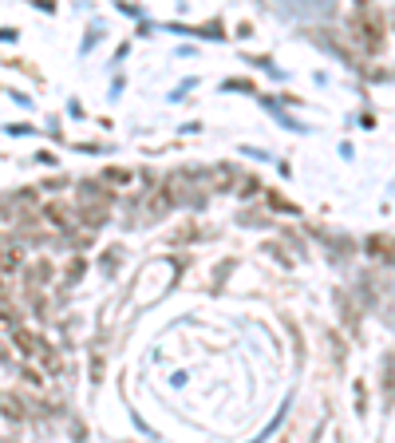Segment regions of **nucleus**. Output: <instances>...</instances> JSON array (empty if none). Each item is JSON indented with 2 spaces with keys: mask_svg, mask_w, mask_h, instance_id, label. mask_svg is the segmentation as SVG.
<instances>
[{
  "mask_svg": "<svg viewBox=\"0 0 395 443\" xmlns=\"http://www.w3.org/2000/svg\"><path fill=\"white\" fill-rule=\"evenodd\" d=\"M16 270H20V249L4 242L0 246V273H16Z\"/></svg>",
  "mask_w": 395,
  "mask_h": 443,
  "instance_id": "7ed1b4c3",
  "label": "nucleus"
},
{
  "mask_svg": "<svg viewBox=\"0 0 395 443\" xmlns=\"http://www.w3.org/2000/svg\"><path fill=\"white\" fill-rule=\"evenodd\" d=\"M0 40H8V44H13V40H16V28H0Z\"/></svg>",
  "mask_w": 395,
  "mask_h": 443,
  "instance_id": "6e6552de",
  "label": "nucleus"
},
{
  "mask_svg": "<svg viewBox=\"0 0 395 443\" xmlns=\"http://www.w3.org/2000/svg\"><path fill=\"white\" fill-rule=\"evenodd\" d=\"M383 320H387V325H392V329H395V285H392V289H387V293H383Z\"/></svg>",
  "mask_w": 395,
  "mask_h": 443,
  "instance_id": "39448f33",
  "label": "nucleus"
},
{
  "mask_svg": "<svg viewBox=\"0 0 395 443\" xmlns=\"http://www.w3.org/2000/svg\"><path fill=\"white\" fill-rule=\"evenodd\" d=\"M13 341H16L20 348H24V357H28V360H32V357H48V352H51V348L44 345L40 336H28L24 329H13Z\"/></svg>",
  "mask_w": 395,
  "mask_h": 443,
  "instance_id": "f03ea898",
  "label": "nucleus"
},
{
  "mask_svg": "<svg viewBox=\"0 0 395 443\" xmlns=\"http://www.w3.org/2000/svg\"><path fill=\"white\" fill-rule=\"evenodd\" d=\"M0 412L13 419V423H20V419H32L28 416V400L20 392H0Z\"/></svg>",
  "mask_w": 395,
  "mask_h": 443,
  "instance_id": "f257e3e1",
  "label": "nucleus"
},
{
  "mask_svg": "<svg viewBox=\"0 0 395 443\" xmlns=\"http://www.w3.org/2000/svg\"><path fill=\"white\" fill-rule=\"evenodd\" d=\"M383 368H387V384H383V392H387V407L395 404V357H383Z\"/></svg>",
  "mask_w": 395,
  "mask_h": 443,
  "instance_id": "20e7f679",
  "label": "nucleus"
},
{
  "mask_svg": "<svg viewBox=\"0 0 395 443\" xmlns=\"http://www.w3.org/2000/svg\"><path fill=\"white\" fill-rule=\"evenodd\" d=\"M103 178H107V182H131V171H107Z\"/></svg>",
  "mask_w": 395,
  "mask_h": 443,
  "instance_id": "423d86ee",
  "label": "nucleus"
},
{
  "mask_svg": "<svg viewBox=\"0 0 395 443\" xmlns=\"http://www.w3.org/2000/svg\"><path fill=\"white\" fill-rule=\"evenodd\" d=\"M0 364H13V357H8V345L0 341Z\"/></svg>",
  "mask_w": 395,
  "mask_h": 443,
  "instance_id": "0eeeda50",
  "label": "nucleus"
}]
</instances>
